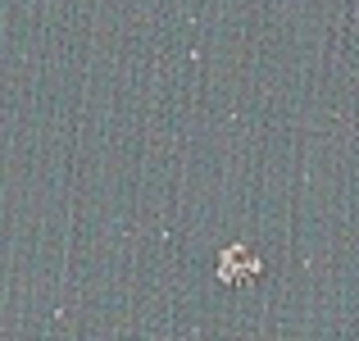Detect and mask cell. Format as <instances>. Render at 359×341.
I'll return each instance as SVG.
<instances>
[{
  "label": "cell",
  "instance_id": "1",
  "mask_svg": "<svg viewBox=\"0 0 359 341\" xmlns=\"http://www.w3.org/2000/svg\"><path fill=\"white\" fill-rule=\"evenodd\" d=\"M250 273H259V260H255L245 246L223 250V260H219V278H223V282H241V278H250Z\"/></svg>",
  "mask_w": 359,
  "mask_h": 341
}]
</instances>
